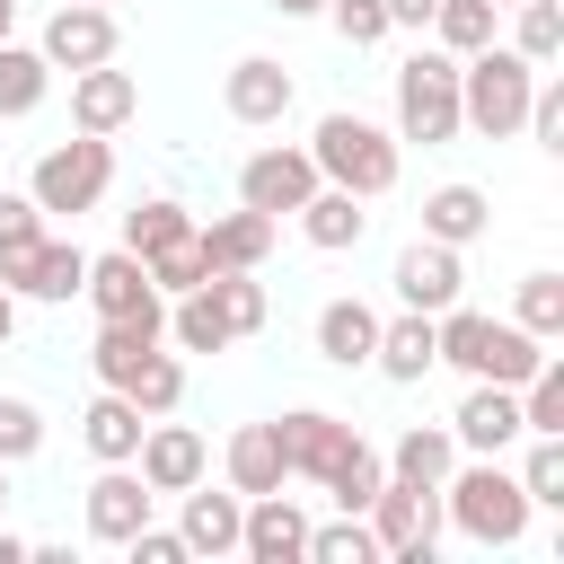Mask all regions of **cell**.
Wrapping results in <instances>:
<instances>
[{"mask_svg": "<svg viewBox=\"0 0 564 564\" xmlns=\"http://www.w3.org/2000/svg\"><path fill=\"white\" fill-rule=\"evenodd\" d=\"M317 18H326V26H335V35L352 44V53H361V44H388V35H397V26H388V0H326Z\"/></svg>", "mask_w": 564, "mask_h": 564, "instance_id": "b9f144b4", "label": "cell"}, {"mask_svg": "<svg viewBox=\"0 0 564 564\" xmlns=\"http://www.w3.org/2000/svg\"><path fill=\"white\" fill-rule=\"evenodd\" d=\"M317 185H326V176H317V159H308V150H291V141H264V150L238 167V203H247V212H264V220L300 212Z\"/></svg>", "mask_w": 564, "mask_h": 564, "instance_id": "30bf717a", "label": "cell"}, {"mask_svg": "<svg viewBox=\"0 0 564 564\" xmlns=\"http://www.w3.org/2000/svg\"><path fill=\"white\" fill-rule=\"evenodd\" d=\"M106 185H115V141L106 132H79V141H53L44 159H35V176H26V194H35V212H97L106 203Z\"/></svg>", "mask_w": 564, "mask_h": 564, "instance_id": "8992f818", "label": "cell"}, {"mask_svg": "<svg viewBox=\"0 0 564 564\" xmlns=\"http://www.w3.org/2000/svg\"><path fill=\"white\" fill-rule=\"evenodd\" d=\"M432 9H441V0H388V26H414V35H423Z\"/></svg>", "mask_w": 564, "mask_h": 564, "instance_id": "c3c4849f", "label": "cell"}, {"mask_svg": "<svg viewBox=\"0 0 564 564\" xmlns=\"http://www.w3.org/2000/svg\"><path fill=\"white\" fill-rule=\"evenodd\" d=\"M132 467H141V485H150V494H185V485H203L212 449H203V432H185V423L150 414V423H141V449H132Z\"/></svg>", "mask_w": 564, "mask_h": 564, "instance_id": "4fadbf2b", "label": "cell"}, {"mask_svg": "<svg viewBox=\"0 0 564 564\" xmlns=\"http://www.w3.org/2000/svg\"><path fill=\"white\" fill-rule=\"evenodd\" d=\"M159 352V326H115V317H97V388H132V370Z\"/></svg>", "mask_w": 564, "mask_h": 564, "instance_id": "4dcf8cb0", "label": "cell"}, {"mask_svg": "<svg viewBox=\"0 0 564 564\" xmlns=\"http://www.w3.org/2000/svg\"><path fill=\"white\" fill-rule=\"evenodd\" d=\"M300 564H379V538H370L361 511H344L335 529H308V555Z\"/></svg>", "mask_w": 564, "mask_h": 564, "instance_id": "74e56055", "label": "cell"}, {"mask_svg": "<svg viewBox=\"0 0 564 564\" xmlns=\"http://www.w3.org/2000/svg\"><path fill=\"white\" fill-rule=\"evenodd\" d=\"M238 555H256V564H300V555H308V511H300L282 485H273V494H247Z\"/></svg>", "mask_w": 564, "mask_h": 564, "instance_id": "9a60e30c", "label": "cell"}, {"mask_svg": "<svg viewBox=\"0 0 564 564\" xmlns=\"http://www.w3.org/2000/svg\"><path fill=\"white\" fill-rule=\"evenodd\" d=\"M123 555H132V564H185V538H176V529H150V520H141V529L123 538Z\"/></svg>", "mask_w": 564, "mask_h": 564, "instance_id": "7dc6e473", "label": "cell"}, {"mask_svg": "<svg viewBox=\"0 0 564 564\" xmlns=\"http://www.w3.org/2000/svg\"><path fill=\"white\" fill-rule=\"evenodd\" d=\"M441 520L467 538V546H520L529 538V494L502 458H467L441 476Z\"/></svg>", "mask_w": 564, "mask_h": 564, "instance_id": "6da1fadb", "label": "cell"}, {"mask_svg": "<svg viewBox=\"0 0 564 564\" xmlns=\"http://www.w3.org/2000/svg\"><path fill=\"white\" fill-rule=\"evenodd\" d=\"M273 9H282V18H317L326 0H273Z\"/></svg>", "mask_w": 564, "mask_h": 564, "instance_id": "f907efd6", "label": "cell"}, {"mask_svg": "<svg viewBox=\"0 0 564 564\" xmlns=\"http://www.w3.org/2000/svg\"><path fill=\"white\" fill-rule=\"evenodd\" d=\"M520 423H529V432H564V361H555V352L520 379Z\"/></svg>", "mask_w": 564, "mask_h": 564, "instance_id": "f35d334b", "label": "cell"}, {"mask_svg": "<svg viewBox=\"0 0 564 564\" xmlns=\"http://www.w3.org/2000/svg\"><path fill=\"white\" fill-rule=\"evenodd\" d=\"M176 502H185V520H176L185 555H238V520H247V494H238V485H229V494H203V485H185Z\"/></svg>", "mask_w": 564, "mask_h": 564, "instance_id": "44dd1931", "label": "cell"}, {"mask_svg": "<svg viewBox=\"0 0 564 564\" xmlns=\"http://www.w3.org/2000/svg\"><path fill=\"white\" fill-rule=\"evenodd\" d=\"M511 326H529L538 344H555V335H564V273H520Z\"/></svg>", "mask_w": 564, "mask_h": 564, "instance_id": "8d00e7d4", "label": "cell"}, {"mask_svg": "<svg viewBox=\"0 0 564 564\" xmlns=\"http://www.w3.org/2000/svg\"><path fill=\"white\" fill-rule=\"evenodd\" d=\"M141 414H176V397H185V361L176 352H150L141 370H132V388H123Z\"/></svg>", "mask_w": 564, "mask_h": 564, "instance_id": "ab89813d", "label": "cell"}, {"mask_svg": "<svg viewBox=\"0 0 564 564\" xmlns=\"http://www.w3.org/2000/svg\"><path fill=\"white\" fill-rule=\"evenodd\" d=\"M370 370H379V379H397V388H423V379L441 370V335H432V317H423V308H397V317H379Z\"/></svg>", "mask_w": 564, "mask_h": 564, "instance_id": "e0dca14e", "label": "cell"}, {"mask_svg": "<svg viewBox=\"0 0 564 564\" xmlns=\"http://www.w3.org/2000/svg\"><path fill=\"white\" fill-rule=\"evenodd\" d=\"M370 538H379V555H397V564H432V546H441V485H379L370 494Z\"/></svg>", "mask_w": 564, "mask_h": 564, "instance_id": "52a82bcc", "label": "cell"}, {"mask_svg": "<svg viewBox=\"0 0 564 564\" xmlns=\"http://www.w3.org/2000/svg\"><path fill=\"white\" fill-rule=\"evenodd\" d=\"M529 88H538V62H520L502 35L485 53L458 62V132H485V141H511L520 115H529Z\"/></svg>", "mask_w": 564, "mask_h": 564, "instance_id": "277c9868", "label": "cell"}, {"mask_svg": "<svg viewBox=\"0 0 564 564\" xmlns=\"http://www.w3.org/2000/svg\"><path fill=\"white\" fill-rule=\"evenodd\" d=\"M79 300H88L97 317H115V326H159V335H167V291L150 282V264H141L132 247H115V256H88V282H79Z\"/></svg>", "mask_w": 564, "mask_h": 564, "instance_id": "ba28073f", "label": "cell"}, {"mask_svg": "<svg viewBox=\"0 0 564 564\" xmlns=\"http://www.w3.org/2000/svg\"><path fill=\"white\" fill-rule=\"evenodd\" d=\"M9 335H18V291L0 282V344H9Z\"/></svg>", "mask_w": 564, "mask_h": 564, "instance_id": "681fc988", "label": "cell"}, {"mask_svg": "<svg viewBox=\"0 0 564 564\" xmlns=\"http://www.w3.org/2000/svg\"><path fill=\"white\" fill-rule=\"evenodd\" d=\"M0 502H9V458H0Z\"/></svg>", "mask_w": 564, "mask_h": 564, "instance_id": "f5cc1de1", "label": "cell"}, {"mask_svg": "<svg viewBox=\"0 0 564 564\" xmlns=\"http://www.w3.org/2000/svg\"><path fill=\"white\" fill-rule=\"evenodd\" d=\"M520 432H529V423H520V388L467 379V397H458V414H449V441H458L467 458H502Z\"/></svg>", "mask_w": 564, "mask_h": 564, "instance_id": "8fae6325", "label": "cell"}, {"mask_svg": "<svg viewBox=\"0 0 564 564\" xmlns=\"http://www.w3.org/2000/svg\"><path fill=\"white\" fill-rule=\"evenodd\" d=\"M520 132L538 141V150H564V88L538 70V88H529V115H520Z\"/></svg>", "mask_w": 564, "mask_h": 564, "instance_id": "ee69618b", "label": "cell"}, {"mask_svg": "<svg viewBox=\"0 0 564 564\" xmlns=\"http://www.w3.org/2000/svg\"><path fill=\"white\" fill-rule=\"evenodd\" d=\"M79 282H88V256H79L70 238H44V247H35V264H26V282H18V300L62 308V300H79Z\"/></svg>", "mask_w": 564, "mask_h": 564, "instance_id": "f1b7e54d", "label": "cell"}, {"mask_svg": "<svg viewBox=\"0 0 564 564\" xmlns=\"http://www.w3.org/2000/svg\"><path fill=\"white\" fill-rule=\"evenodd\" d=\"M97 9H115V0H97Z\"/></svg>", "mask_w": 564, "mask_h": 564, "instance_id": "11a10c76", "label": "cell"}, {"mask_svg": "<svg viewBox=\"0 0 564 564\" xmlns=\"http://www.w3.org/2000/svg\"><path fill=\"white\" fill-rule=\"evenodd\" d=\"M176 238H194V212H185V203L150 194V203H132V212H123V247H132L141 264H150L159 247H176Z\"/></svg>", "mask_w": 564, "mask_h": 564, "instance_id": "836d02e7", "label": "cell"}, {"mask_svg": "<svg viewBox=\"0 0 564 564\" xmlns=\"http://www.w3.org/2000/svg\"><path fill=\"white\" fill-rule=\"evenodd\" d=\"M9 26H18V0H0V44H9Z\"/></svg>", "mask_w": 564, "mask_h": 564, "instance_id": "816d5d0a", "label": "cell"}, {"mask_svg": "<svg viewBox=\"0 0 564 564\" xmlns=\"http://www.w3.org/2000/svg\"><path fill=\"white\" fill-rule=\"evenodd\" d=\"M511 53L546 70V62L564 53V9H555V0H511Z\"/></svg>", "mask_w": 564, "mask_h": 564, "instance_id": "d590c367", "label": "cell"}, {"mask_svg": "<svg viewBox=\"0 0 564 564\" xmlns=\"http://www.w3.org/2000/svg\"><path fill=\"white\" fill-rule=\"evenodd\" d=\"M520 441H529V458L511 476H520L529 511H564V432H520Z\"/></svg>", "mask_w": 564, "mask_h": 564, "instance_id": "e575fe53", "label": "cell"}, {"mask_svg": "<svg viewBox=\"0 0 564 564\" xmlns=\"http://www.w3.org/2000/svg\"><path fill=\"white\" fill-rule=\"evenodd\" d=\"M150 485H141V467L132 458H115V467H97V485H88V538L97 546H123L141 520H150Z\"/></svg>", "mask_w": 564, "mask_h": 564, "instance_id": "ac0fdd59", "label": "cell"}, {"mask_svg": "<svg viewBox=\"0 0 564 564\" xmlns=\"http://www.w3.org/2000/svg\"><path fill=\"white\" fill-rule=\"evenodd\" d=\"M397 485H441L449 467H458V441H449V423H414V432H397V449L379 458Z\"/></svg>", "mask_w": 564, "mask_h": 564, "instance_id": "83f0119b", "label": "cell"}, {"mask_svg": "<svg viewBox=\"0 0 564 564\" xmlns=\"http://www.w3.org/2000/svg\"><path fill=\"white\" fill-rule=\"evenodd\" d=\"M273 229L282 220H264V212H220V220H194V247H203V264L212 273H256L264 256H273Z\"/></svg>", "mask_w": 564, "mask_h": 564, "instance_id": "d6986e66", "label": "cell"}, {"mask_svg": "<svg viewBox=\"0 0 564 564\" xmlns=\"http://www.w3.org/2000/svg\"><path fill=\"white\" fill-rule=\"evenodd\" d=\"M35 247H44V212H35V194H0V282H9V291L26 282Z\"/></svg>", "mask_w": 564, "mask_h": 564, "instance_id": "1f68e13d", "label": "cell"}, {"mask_svg": "<svg viewBox=\"0 0 564 564\" xmlns=\"http://www.w3.org/2000/svg\"><path fill=\"white\" fill-rule=\"evenodd\" d=\"M397 308H423V317H441L458 291H467V264H458V247H441V238H414L405 256H397Z\"/></svg>", "mask_w": 564, "mask_h": 564, "instance_id": "5bb4252c", "label": "cell"}, {"mask_svg": "<svg viewBox=\"0 0 564 564\" xmlns=\"http://www.w3.org/2000/svg\"><path fill=\"white\" fill-rule=\"evenodd\" d=\"M167 335H176V352H229V344H238V326H229V308H220V282H212V273H203L194 291H176Z\"/></svg>", "mask_w": 564, "mask_h": 564, "instance_id": "603a6c76", "label": "cell"}, {"mask_svg": "<svg viewBox=\"0 0 564 564\" xmlns=\"http://www.w3.org/2000/svg\"><path fill=\"white\" fill-rule=\"evenodd\" d=\"M397 141H458V53L423 44L397 62Z\"/></svg>", "mask_w": 564, "mask_h": 564, "instance_id": "5b68a950", "label": "cell"}, {"mask_svg": "<svg viewBox=\"0 0 564 564\" xmlns=\"http://www.w3.org/2000/svg\"><path fill=\"white\" fill-rule=\"evenodd\" d=\"M432 335H441V361H449V370H467V379H502V388H520V379L546 361V344H538L529 326L485 317V308H458V300L432 317Z\"/></svg>", "mask_w": 564, "mask_h": 564, "instance_id": "3957f363", "label": "cell"}, {"mask_svg": "<svg viewBox=\"0 0 564 564\" xmlns=\"http://www.w3.org/2000/svg\"><path fill=\"white\" fill-rule=\"evenodd\" d=\"M308 159H317V176L326 185H344V194H361V203H379L388 185H397V167H405V141L388 132V123H370V115H317V132H308Z\"/></svg>", "mask_w": 564, "mask_h": 564, "instance_id": "7a4b0ae2", "label": "cell"}, {"mask_svg": "<svg viewBox=\"0 0 564 564\" xmlns=\"http://www.w3.org/2000/svg\"><path fill=\"white\" fill-rule=\"evenodd\" d=\"M379 485H388V467H379V449H370V441H361V449H352V458H344V467L326 476L335 511H370V494H379Z\"/></svg>", "mask_w": 564, "mask_h": 564, "instance_id": "60d3db41", "label": "cell"}, {"mask_svg": "<svg viewBox=\"0 0 564 564\" xmlns=\"http://www.w3.org/2000/svg\"><path fill=\"white\" fill-rule=\"evenodd\" d=\"M220 467H229V485H238V494H273V485H291L273 423H238V432H229V449H220Z\"/></svg>", "mask_w": 564, "mask_h": 564, "instance_id": "4316f807", "label": "cell"}, {"mask_svg": "<svg viewBox=\"0 0 564 564\" xmlns=\"http://www.w3.org/2000/svg\"><path fill=\"white\" fill-rule=\"evenodd\" d=\"M291 97H300V88H291V70H282L273 53H247V62H229V88H220V106H229L238 123H256V132H264V123H282V115H291Z\"/></svg>", "mask_w": 564, "mask_h": 564, "instance_id": "ffe728a7", "label": "cell"}, {"mask_svg": "<svg viewBox=\"0 0 564 564\" xmlns=\"http://www.w3.org/2000/svg\"><path fill=\"white\" fill-rule=\"evenodd\" d=\"M212 282H220V308H229V326H238V344H247V335H256V326L273 317L264 282H256V273H212Z\"/></svg>", "mask_w": 564, "mask_h": 564, "instance_id": "7bdbcfd3", "label": "cell"}, {"mask_svg": "<svg viewBox=\"0 0 564 564\" xmlns=\"http://www.w3.org/2000/svg\"><path fill=\"white\" fill-rule=\"evenodd\" d=\"M203 273H212V264H203V247H194V238H176V247H159V256H150V282H159L167 300H176V291H194Z\"/></svg>", "mask_w": 564, "mask_h": 564, "instance_id": "bcb514c9", "label": "cell"}, {"mask_svg": "<svg viewBox=\"0 0 564 564\" xmlns=\"http://www.w3.org/2000/svg\"><path fill=\"white\" fill-rule=\"evenodd\" d=\"M132 115H141V79H132V70H115V62L70 70V123H79V132H106V141H115Z\"/></svg>", "mask_w": 564, "mask_h": 564, "instance_id": "2e32d148", "label": "cell"}, {"mask_svg": "<svg viewBox=\"0 0 564 564\" xmlns=\"http://www.w3.org/2000/svg\"><path fill=\"white\" fill-rule=\"evenodd\" d=\"M53 97V62L35 53V44H0V115L18 123V115H35Z\"/></svg>", "mask_w": 564, "mask_h": 564, "instance_id": "d6a6232c", "label": "cell"}, {"mask_svg": "<svg viewBox=\"0 0 564 564\" xmlns=\"http://www.w3.org/2000/svg\"><path fill=\"white\" fill-rule=\"evenodd\" d=\"M423 35H432L441 53H458V62H467V53H485V44L502 35V9H494V0H441Z\"/></svg>", "mask_w": 564, "mask_h": 564, "instance_id": "f546056e", "label": "cell"}, {"mask_svg": "<svg viewBox=\"0 0 564 564\" xmlns=\"http://www.w3.org/2000/svg\"><path fill=\"white\" fill-rule=\"evenodd\" d=\"M273 441H282V467L308 476V485H326V476L361 449V432H352L344 414H326V405H291V414H273Z\"/></svg>", "mask_w": 564, "mask_h": 564, "instance_id": "9c48e42d", "label": "cell"}, {"mask_svg": "<svg viewBox=\"0 0 564 564\" xmlns=\"http://www.w3.org/2000/svg\"><path fill=\"white\" fill-rule=\"evenodd\" d=\"M141 423H150V414H141L123 388H106V397L79 414V441H88V458H97V467H115V458H132V449H141Z\"/></svg>", "mask_w": 564, "mask_h": 564, "instance_id": "484cf974", "label": "cell"}, {"mask_svg": "<svg viewBox=\"0 0 564 564\" xmlns=\"http://www.w3.org/2000/svg\"><path fill=\"white\" fill-rule=\"evenodd\" d=\"M494 9H511V0H494Z\"/></svg>", "mask_w": 564, "mask_h": 564, "instance_id": "db71d44e", "label": "cell"}, {"mask_svg": "<svg viewBox=\"0 0 564 564\" xmlns=\"http://www.w3.org/2000/svg\"><path fill=\"white\" fill-rule=\"evenodd\" d=\"M370 344H379V308L370 300H326L317 308V352L335 370H370Z\"/></svg>", "mask_w": 564, "mask_h": 564, "instance_id": "d4e9b609", "label": "cell"}, {"mask_svg": "<svg viewBox=\"0 0 564 564\" xmlns=\"http://www.w3.org/2000/svg\"><path fill=\"white\" fill-rule=\"evenodd\" d=\"M485 229H494L485 185H432V194H423V238H441V247H476Z\"/></svg>", "mask_w": 564, "mask_h": 564, "instance_id": "cb8c5ba5", "label": "cell"}, {"mask_svg": "<svg viewBox=\"0 0 564 564\" xmlns=\"http://www.w3.org/2000/svg\"><path fill=\"white\" fill-rule=\"evenodd\" d=\"M44 449V414L26 405V397H0V458L18 467V458H35Z\"/></svg>", "mask_w": 564, "mask_h": 564, "instance_id": "f6af8a7d", "label": "cell"}, {"mask_svg": "<svg viewBox=\"0 0 564 564\" xmlns=\"http://www.w3.org/2000/svg\"><path fill=\"white\" fill-rule=\"evenodd\" d=\"M35 53H44L53 70L115 62V9H97V0H62V9L44 18V35H35Z\"/></svg>", "mask_w": 564, "mask_h": 564, "instance_id": "7c38bea8", "label": "cell"}, {"mask_svg": "<svg viewBox=\"0 0 564 564\" xmlns=\"http://www.w3.org/2000/svg\"><path fill=\"white\" fill-rule=\"evenodd\" d=\"M291 220H300V238H308L317 256H344V247L370 238V212H361V194H344V185H317Z\"/></svg>", "mask_w": 564, "mask_h": 564, "instance_id": "7402d4cb", "label": "cell"}]
</instances>
